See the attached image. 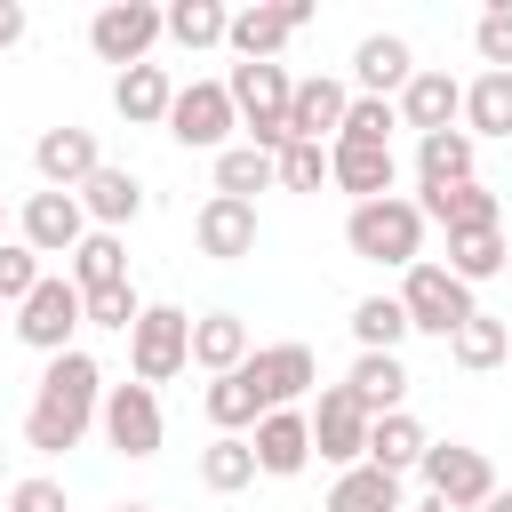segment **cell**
I'll use <instances>...</instances> for the list:
<instances>
[{
  "label": "cell",
  "instance_id": "cb8c5ba5",
  "mask_svg": "<svg viewBox=\"0 0 512 512\" xmlns=\"http://www.w3.org/2000/svg\"><path fill=\"white\" fill-rule=\"evenodd\" d=\"M80 208H88V224L96 232H120V224H136L144 216V184H136V168H96L88 184H80Z\"/></svg>",
  "mask_w": 512,
  "mask_h": 512
},
{
  "label": "cell",
  "instance_id": "7dc6e473",
  "mask_svg": "<svg viewBox=\"0 0 512 512\" xmlns=\"http://www.w3.org/2000/svg\"><path fill=\"white\" fill-rule=\"evenodd\" d=\"M416 512H464V504H440V496H424V504H416Z\"/></svg>",
  "mask_w": 512,
  "mask_h": 512
},
{
  "label": "cell",
  "instance_id": "60d3db41",
  "mask_svg": "<svg viewBox=\"0 0 512 512\" xmlns=\"http://www.w3.org/2000/svg\"><path fill=\"white\" fill-rule=\"evenodd\" d=\"M392 128H400V112H392L384 96H352V112H344V144H392Z\"/></svg>",
  "mask_w": 512,
  "mask_h": 512
},
{
  "label": "cell",
  "instance_id": "277c9868",
  "mask_svg": "<svg viewBox=\"0 0 512 512\" xmlns=\"http://www.w3.org/2000/svg\"><path fill=\"white\" fill-rule=\"evenodd\" d=\"M400 312H408V328H416V336H440V344H448L480 304H472V288H464L448 264H432V256H424V264H408V272H400Z\"/></svg>",
  "mask_w": 512,
  "mask_h": 512
},
{
  "label": "cell",
  "instance_id": "5b68a950",
  "mask_svg": "<svg viewBox=\"0 0 512 512\" xmlns=\"http://www.w3.org/2000/svg\"><path fill=\"white\" fill-rule=\"evenodd\" d=\"M88 328V296L72 288V272H48L24 304H16V336L40 352V360H56V352H72V336Z\"/></svg>",
  "mask_w": 512,
  "mask_h": 512
},
{
  "label": "cell",
  "instance_id": "52a82bcc",
  "mask_svg": "<svg viewBox=\"0 0 512 512\" xmlns=\"http://www.w3.org/2000/svg\"><path fill=\"white\" fill-rule=\"evenodd\" d=\"M96 432H104V448H112V456H128V464H144V456H160V440H168V416H160V392H152V384H104V408H96Z\"/></svg>",
  "mask_w": 512,
  "mask_h": 512
},
{
  "label": "cell",
  "instance_id": "4fadbf2b",
  "mask_svg": "<svg viewBox=\"0 0 512 512\" xmlns=\"http://www.w3.org/2000/svg\"><path fill=\"white\" fill-rule=\"evenodd\" d=\"M88 232H96V224H88L80 192H32V200L16 208V240H24L32 256H64V264H72V248H80Z\"/></svg>",
  "mask_w": 512,
  "mask_h": 512
},
{
  "label": "cell",
  "instance_id": "ab89813d",
  "mask_svg": "<svg viewBox=\"0 0 512 512\" xmlns=\"http://www.w3.org/2000/svg\"><path fill=\"white\" fill-rule=\"evenodd\" d=\"M40 280H48V264H40L24 240H0V304H24Z\"/></svg>",
  "mask_w": 512,
  "mask_h": 512
},
{
  "label": "cell",
  "instance_id": "7c38bea8",
  "mask_svg": "<svg viewBox=\"0 0 512 512\" xmlns=\"http://www.w3.org/2000/svg\"><path fill=\"white\" fill-rule=\"evenodd\" d=\"M416 472H424V496H440V504H464V512H480V504L496 496V464H488L480 448H464V440H432Z\"/></svg>",
  "mask_w": 512,
  "mask_h": 512
},
{
  "label": "cell",
  "instance_id": "8fae6325",
  "mask_svg": "<svg viewBox=\"0 0 512 512\" xmlns=\"http://www.w3.org/2000/svg\"><path fill=\"white\" fill-rule=\"evenodd\" d=\"M304 416H312V456H320V464H336V472L368 464V424H376V416H368L344 384L312 392V408H304Z\"/></svg>",
  "mask_w": 512,
  "mask_h": 512
},
{
  "label": "cell",
  "instance_id": "e0dca14e",
  "mask_svg": "<svg viewBox=\"0 0 512 512\" xmlns=\"http://www.w3.org/2000/svg\"><path fill=\"white\" fill-rule=\"evenodd\" d=\"M344 112H352V88H344V80H328V72L296 80V104H288V144H336V136H344Z\"/></svg>",
  "mask_w": 512,
  "mask_h": 512
},
{
  "label": "cell",
  "instance_id": "3957f363",
  "mask_svg": "<svg viewBox=\"0 0 512 512\" xmlns=\"http://www.w3.org/2000/svg\"><path fill=\"white\" fill-rule=\"evenodd\" d=\"M224 88H232V112H240L248 144L280 160V152H288V104H296L288 64H232V72H224Z\"/></svg>",
  "mask_w": 512,
  "mask_h": 512
},
{
  "label": "cell",
  "instance_id": "f546056e",
  "mask_svg": "<svg viewBox=\"0 0 512 512\" xmlns=\"http://www.w3.org/2000/svg\"><path fill=\"white\" fill-rule=\"evenodd\" d=\"M64 272H72V288H80V296L120 288V280H128V240H120V232H88V240L72 248V264H64Z\"/></svg>",
  "mask_w": 512,
  "mask_h": 512
},
{
  "label": "cell",
  "instance_id": "681fc988",
  "mask_svg": "<svg viewBox=\"0 0 512 512\" xmlns=\"http://www.w3.org/2000/svg\"><path fill=\"white\" fill-rule=\"evenodd\" d=\"M0 232H8V200H0Z\"/></svg>",
  "mask_w": 512,
  "mask_h": 512
},
{
  "label": "cell",
  "instance_id": "83f0119b",
  "mask_svg": "<svg viewBox=\"0 0 512 512\" xmlns=\"http://www.w3.org/2000/svg\"><path fill=\"white\" fill-rule=\"evenodd\" d=\"M320 512H400V472L352 464V472L328 480V504H320Z\"/></svg>",
  "mask_w": 512,
  "mask_h": 512
},
{
  "label": "cell",
  "instance_id": "9a60e30c",
  "mask_svg": "<svg viewBox=\"0 0 512 512\" xmlns=\"http://www.w3.org/2000/svg\"><path fill=\"white\" fill-rule=\"evenodd\" d=\"M32 168H40V192H80L96 168H104V144H96V128H40V144H32Z\"/></svg>",
  "mask_w": 512,
  "mask_h": 512
},
{
  "label": "cell",
  "instance_id": "d6a6232c",
  "mask_svg": "<svg viewBox=\"0 0 512 512\" xmlns=\"http://www.w3.org/2000/svg\"><path fill=\"white\" fill-rule=\"evenodd\" d=\"M264 184H280V160H272V152H256L248 136H240L232 152H216V192H224V200H256Z\"/></svg>",
  "mask_w": 512,
  "mask_h": 512
},
{
  "label": "cell",
  "instance_id": "30bf717a",
  "mask_svg": "<svg viewBox=\"0 0 512 512\" xmlns=\"http://www.w3.org/2000/svg\"><path fill=\"white\" fill-rule=\"evenodd\" d=\"M240 376H248V392H256L264 416H272V408H304V400H312L320 360H312V344H256V352L240 360Z\"/></svg>",
  "mask_w": 512,
  "mask_h": 512
},
{
  "label": "cell",
  "instance_id": "d4e9b609",
  "mask_svg": "<svg viewBox=\"0 0 512 512\" xmlns=\"http://www.w3.org/2000/svg\"><path fill=\"white\" fill-rule=\"evenodd\" d=\"M248 352H256V336H248V320H240V312H200V320H192V368L232 376Z\"/></svg>",
  "mask_w": 512,
  "mask_h": 512
},
{
  "label": "cell",
  "instance_id": "c3c4849f",
  "mask_svg": "<svg viewBox=\"0 0 512 512\" xmlns=\"http://www.w3.org/2000/svg\"><path fill=\"white\" fill-rule=\"evenodd\" d=\"M112 512H152V504H112Z\"/></svg>",
  "mask_w": 512,
  "mask_h": 512
},
{
  "label": "cell",
  "instance_id": "ffe728a7",
  "mask_svg": "<svg viewBox=\"0 0 512 512\" xmlns=\"http://www.w3.org/2000/svg\"><path fill=\"white\" fill-rule=\"evenodd\" d=\"M248 448H256V472L296 480V472L312 464V416H304V408H272V416H256Z\"/></svg>",
  "mask_w": 512,
  "mask_h": 512
},
{
  "label": "cell",
  "instance_id": "e575fe53",
  "mask_svg": "<svg viewBox=\"0 0 512 512\" xmlns=\"http://www.w3.org/2000/svg\"><path fill=\"white\" fill-rule=\"evenodd\" d=\"M200 408H208V424H216V432H240V440H248V432H256V416H264V400L248 392V376H240V368H232V376H208Z\"/></svg>",
  "mask_w": 512,
  "mask_h": 512
},
{
  "label": "cell",
  "instance_id": "836d02e7",
  "mask_svg": "<svg viewBox=\"0 0 512 512\" xmlns=\"http://www.w3.org/2000/svg\"><path fill=\"white\" fill-rule=\"evenodd\" d=\"M504 352H512V328H504L496 312H472V320L448 336V360H456V368H472V376H488Z\"/></svg>",
  "mask_w": 512,
  "mask_h": 512
},
{
  "label": "cell",
  "instance_id": "4dcf8cb0",
  "mask_svg": "<svg viewBox=\"0 0 512 512\" xmlns=\"http://www.w3.org/2000/svg\"><path fill=\"white\" fill-rule=\"evenodd\" d=\"M464 136H512V72H480L464 80Z\"/></svg>",
  "mask_w": 512,
  "mask_h": 512
},
{
  "label": "cell",
  "instance_id": "ee69618b",
  "mask_svg": "<svg viewBox=\"0 0 512 512\" xmlns=\"http://www.w3.org/2000/svg\"><path fill=\"white\" fill-rule=\"evenodd\" d=\"M8 512H72V504H64V480L32 472V480H16V488H8Z\"/></svg>",
  "mask_w": 512,
  "mask_h": 512
},
{
  "label": "cell",
  "instance_id": "603a6c76",
  "mask_svg": "<svg viewBox=\"0 0 512 512\" xmlns=\"http://www.w3.org/2000/svg\"><path fill=\"white\" fill-rule=\"evenodd\" d=\"M168 104H176L168 64H136V72L112 80V112H120L128 128H168Z\"/></svg>",
  "mask_w": 512,
  "mask_h": 512
},
{
  "label": "cell",
  "instance_id": "f35d334b",
  "mask_svg": "<svg viewBox=\"0 0 512 512\" xmlns=\"http://www.w3.org/2000/svg\"><path fill=\"white\" fill-rule=\"evenodd\" d=\"M472 48H480V64H488V72H512V0H488V8H480Z\"/></svg>",
  "mask_w": 512,
  "mask_h": 512
},
{
  "label": "cell",
  "instance_id": "f6af8a7d",
  "mask_svg": "<svg viewBox=\"0 0 512 512\" xmlns=\"http://www.w3.org/2000/svg\"><path fill=\"white\" fill-rule=\"evenodd\" d=\"M16 40H24V8H16V0H0V48H16Z\"/></svg>",
  "mask_w": 512,
  "mask_h": 512
},
{
  "label": "cell",
  "instance_id": "7402d4cb",
  "mask_svg": "<svg viewBox=\"0 0 512 512\" xmlns=\"http://www.w3.org/2000/svg\"><path fill=\"white\" fill-rule=\"evenodd\" d=\"M416 208H424V224H440L448 240L456 232H504V208H496V192L472 176V184H448V192H416Z\"/></svg>",
  "mask_w": 512,
  "mask_h": 512
},
{
  "label": "cell",
  "instance_id": "f907efd6",
  "mask_svg": "<svg viewBox=\"0 0 512 512\" xmlns=\"http://www.w3.org/2000/svg\"><path fill=\"white\" fill-rule=\"evenodd\" d=\"M504 280H512V248H504Z\"/></svg>",
  "mask_w": 512,
  "mask_h": 512
},
{
  "label": "cell",
  "instance_id": "9c48e42d",
  "mask_svg": "<svg viewBox=\"0 0 512 512\" xmlns=\"http://www.w3.org/2000/svg\"><path fill=\"white\" fill-rule=\"evenodd\" d=\"M232 128H240V112H232V88H224V80H184V88H176L168 136H176L184 152H232Z\"/></svg>",
  "mask_w": 512,
  "mask_h": 512
},
{
  "label": "cell",
  "instance_id": "74e56055",
  "mask_svg": "<svg viewBox=\"0 0 512 512\" xmlns=\"http://www.w3.org/2000/svg\"><path fill=\"white\" fill-rule=\"evenodd\" d=\"M400 336H416L408 312H400V296H360L352 304V344L360 352H400Z\"/></svg>",
  "mask_w": 512,
  "mask_h": 512
},
{
  "label": "cell",
  "instance_id": "d6986e66",
  "mask_svg": "<svg viewBox=\"0 0 512 512\" xmlns=\"http://www.w3.org/2000/svg\"><path fill=\"white\" fill-rule=\"evenodd\" d=\"M192 240H200V256H216V264L256 256V200H224V192H208L200 216H192Z\"/></svg>",
  "mask_w": 512,
  "mask_h": 512
},
{
  "label": "cell",
  "instance_id": "5bb4252c",
  "mask_svg": "<svg viewBox=\"0 0 512 512\" xmlns=\"http://www.w3.org/2000/svg\"><path fill=\"white\" fill-rule=\"evenodd\" d=\"M312 24V0H280V8H240L232 16V32H224V48L240 56V64H280V48L296 40Z\"/></svg>",
  "mask_w": 512,
  "mask_h": 512
},
{
  "label": "cell",
  "instance_id": "8d00e7d4",
  "mask_svg": "<svg viewBox=\"0 0 512 512\" xmlns=\"http://www.w3.org/2000/svg\"><path fill=\"white\" fill-rule=\"evenodd\" d=\"M504 248H512V232H456V240H448V272H456L464 288L504 280Z\"/></svg>",
  "mask_w": 512,
  "mask_h": 512
},
{
  "label": "cell",
  "instance_id": "4316f807",
  "mask_svg": "<svg viewBox=\"0 0 512 512\" xmlns=\"http://www.w3.org/2000/svg\"><path fill=\"white\" fill-rule=\"evenodd\" d=\"M344 392H352L368 416H392V408L408 400V368H400V352H360L352 376H344Z\"/></svg>",
  "mask_w": 512,
  "mask_h": 512
},
{
  "label": "cell",
  "instance_id": "7bdbcfd3",
  "mask_svg": "<svg viewBox=\"0 0 512 512\" xmlns=\"http://www.w3.org/2000/svg\"><path fill=\"white\" fill-rule=\"evenodd\" d=\"M280 184L288 192H320L328 184V144H288L280 152Z\"/></svg>",
  "mask_w": 512,
  "mask_h": 512
},
{
  "label": "cell",
  "instance_id": "2e32d148",
  "mask_svg": "<svg viewBox=\"0 0 512 512\" xmlns=\"http://www.w3.org/2000/svg\"><path fill=\"white\" fill-rule=\"evenodd\" d=\"M400 128H416V136H440V128H456L464 120V80L456 72H440V64H416V80L400 88Z\"/></svg>",
  "mask_w": 512,
  "mask_h": 512
},
{
  "label": "cell",
  "instance_id": "ba28073f",
  "mask_svg": "<svg viewBox=\"0 0 512 512\" xmlns=\"http://www.w3.org/2000/svg\"><path fill=\"white\" fill-rule=\"evenodd\" d=\"M152 40H168V16H160L152 0H104V8L88 16V48H96L104 64H120V72L152 64Z\"/></svg>",
  "mask_w": 512,
  "mask_h": 512
},
{
  "label": "cell",
  "instance_id": "ac0fdd59",
  "mask_svg": "<svg viewBox=\"0 0 512 512\" xmlns=\"http://www.w3.org/2000/svg\"><path fill=\"white\" fill-rule=\"evenodd\" d=\"M328 184L336 192H352V208L360 200H392V184H400V160H392V144H328Z\"/></svg>",
  "mask_w": 512,
  "mask_h": 512
},
{
  "label": "cell",
  "instance_id": "d590c367",
  "mask_svg": "<svg viewBox=\"0 0 512 512\" xmlns=\"http://www.w3.org/2000/svg\"><path fill=\"white\" fill-rule=\"evenodd\" d=\"M256 480V448L240 440V432H216L208 448H200V488H216V496H240Z\"/></svg>",
  "mask_w": 512,
  "mask_h": 512
},
{
  "label": "cell",
  "instance_id": "1f68e13d",
  "mask_svg": "<svg viewBox=\"0 0 512 512\" xmlns=\"http://www.w3.org/2000/svg\"><path fill=\"white\" fill-rule=\"evenodd\" d=\"M160 16H168V40L192 48V56L200 48H224V32H232V8L224 0H168Z\"/></svg>",
  "mask_w": 512,
  "mask_h": 512
},
{
  "label": "cell",
  "instance_id": "484cf974",
  "mask_svg": "<svg viewBox=\"0 0 512 512\" xmlns=\"http://www.w3.org/2000/svg\"><path fill=\"white\" fill-rule=\"evenodd\" d=\"M472 160L480 144L464 128H440V136H416V184L424 192H448V184H472Z\"/></svg>",
  "mask_w": 512,
  "mask_h": 512
},
{
  "label": "cell",
  "instance_id": "8992f818",
  "mask_svg": "<svg viewBox=\"0 0 512 512\" xmlns=\"http://www.w3.org/2000/svg\"><path fill=\"white\" fill-rule=\"evenodd\" d=\"M192 368V312L184 304H144V320L128 328V376L136 384H168Z\"/></svg>",
  "mask_w": 512,
  "mask_h": 512
},
{
  "label": "cell",
  "instance_id": "b9f144b4",
  "mask_svg": "<svg viewBox=\"0 0 512 512\" xmlns=\"http://www.w3.org/2000/svg\"><path fill=\"white\" fill-rule=\"evenodd\" d=\"M136 320H144V296H136L128 280H120V288H96V296H88V328H120V336H128Z\"/></svg>",
  "mask_w": 512,
  "mask_h": 512
},
{
  "label": "cell",
  "instance_id": "44dd1931",
  "mask_svg": "<svg viewBox=\"0 0 512 512\" xmlns=\"http://www.w3.org/2000/svg\"><path fill=\"white\" fill-rule=\"evenodd\" d=\"M408 80H416V56H408L400 32H368V40L352 48V96H384V104H400Z\"/></svg>",
  "mask_w": 512,
  "mask_h": 512
},
{
  "label": "cell",
  "instance_id": "7a4b0ae2",
  "mask_svg": "<svg viewBox=\"0 0 512 512\" xmlns=\"http://www.w3.org/2000/svg\"><path fill=\"white\" fill-rule=\"evenodd\" d=\"M344 248L360 256V264H392V272H408V264H424V208L416 200H360L352 216H344Z\"/></svg>",
  "mask_w": 512,
  "mask_h": 512
},
{
  "label": "cell",
  "instance_id": "6da1fadb",
  "mask_svg": "<svg viewBox=\"0 0 512 512\" xmlns=\"http://www.w3.org/2000/svg\"><path fill=\"white\" fill-rule=\"evenodd\" d=\"M96 408H104V368L72 344V352H56L48 368H40V384H32V408H24V448L32 456H64V448H80L88 440V424H96Z\"/></svg>",
  "mask_w": 512,
  "mask_h": 512
},
{
  "label": "cell",
  "instance_id": "bcb514c9",
  "mask_svg": "<svg viewBox=\"0 0 512 512\" xmlns=\"http://www.w3.org/2000/svg\"><path fill=\"white\" fill-rule=\"evenodd\" d=\"M480 512H512V488H496V496H488V504H480Z\"/></svg>",
  "mask_w": 512,
  "mask_h": 512
},
{
  "label": "cell",
  "instance_id": "f1b7e54d",
  "mask_svg": "<svg viewBox=\"0 0 512 512\" xmlns=\"http://www.w3.org/2000/svg\"><path fill=\"white\" fill-rule=\"evenodd\" d=\"M424 448H432V432H424L408 408H392V416H376V424H368V464H384V472H416V464H424Z\"/></svg>",
  "mask_w": 512,
  "mask_h": 512
}]
</instances>
